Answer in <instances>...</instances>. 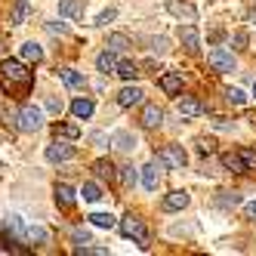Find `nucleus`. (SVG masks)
<instances>
[{
    "label": "nucleus",
    "instance_id": "obj_1",
    "mask_svg": "<svg viewBox=\"0 0 256 256\" xmlns=\"http://www.w3.org/2000/svg\"><path fill=\"white\" fill-rule=\"evenodd\" d=\"M31 80H34V74L28 71V65H22L19 59H0V86L4 90L19 86L22 93H28Z\"/></svg>",
    "mask_w": 256,
    "mask_h": 256
},
{
    "label": "nucleus",
    "instance_id": "obj_2",
    "mask_svg": "<svg viewBox=\"0 0 256 256\" xmlns=\"http://www.w3.org/2000/svg\"><path fill=\"white\" fill-rule=\"evenodd\" d=\"M120 234H124V238H136L139 247H148V232H145L142 219H139V216H133V213L120 219Z\"/></svg>",
    "mask_w": 256,
    "mask_h": 256
},
{
    "label": "nucleus",
    "instance_id": "obj_3",
    "mask_svg": "<svg viewBox=\"0 0 256 256\" xmlns=\"http://www.w3.org/2000/svg\"><path fill=\"white\" fill-rule=\"evenodd\" d=\"M158 160L167 164V167H173V170H182V167L188 164V154H186V148H182V145H164L160 154H158Z\"/></svg>",
    "mask_w": 256,
    "mask_h": 256
},
{
    "label": "nucleus",
    "instance_id": "obj_4",
    "mask_svg": "<svg viewBox=\"0 0 256 256\" xmlns=\"http://www.w3.org/2000/svg\"><path fill=\"white\" fill-rule=\"evenodd\" d=\"M40 124H44V112L38 105H22V112H19V130L25 133H34V130H40Z\"/></svg>",
    "mask_w": 256,
    "mask_h": 256
},
{
    "label": "nucleus",
    "instance_id": "obj_5",
    "mask_svg": "<svg viewBox=\"0 0 256 256\" xmlns=\"http://www.w3.org/2000/svg\"><path fill=\"white\" fill-rule=\"evenodd\" d=\"M71 158H74V145H68V142L46 145V160L50 164H62V160H71Z\"/></svg>",
    "mask_w": 256,
    "mask_h": 256
},
{
    "label": "nucleus",
    "instance_id": "obj_6",
    "mask_svg": "<svg viewBox=\"0 0 256 256\" xmlns=\"http://www.w3.org/2000/svg\"><path fill=\"white\" fill-rule=\"evenodd\" d=\"M207 59H210V65L216 71H222V74H226V71H234V56H232L228 50H210Z\"/></svg>",
    "mask_w": 256,
    "mask_h": 256
},
{
    "label": "nucleus",
    "instance_id": "obj_7",
    "mask_svg": "<svg viewBox=\"0 0 256 256\" xmlns=\"http://www.w3.org/2000/svg\"><path fill=\"white\" fill-rule=\"evenodd\" d=\"M158 182H160V160H158V164H154V160L145 164V167H142V186L148 188V192H154Z\"/></svg>",
    "mask_w": 256,
    "mask_h": 256
},
{
    "label": "nucleus",
    "instance_id": "obj_8",
    "mask_svg": "<svg viewBox=\"0 0 256 256\" xmlns=\"http://www.w3.org/2000/svg\"><path fill=\"white\" fill-rule=\"evenodd\" d=\"M142 96H145V93H142L139 86H124L120 93H118V105H120V108H133V105L142 102Z\"/></svg>",
    "mask_w": 256,
    "mask_h": 256
},
{
    "label": "nucleus",
    "instance_id": "obj_9",
    "mask_svg": "<svg viewBox=\"0 0 256 256\" xmlns=\"http://www.w3.org/2000/svg\"><path fill=\"white\" fill-rule=\"evenodd\" d=\"M179 44L186 46L188 52H194V50H198V44H200V34H198V28H194V25H186V28L179 25Z\"/></svg>",
    "mask_w": 256,
    "mask_h": 256
},
{
    "label": "nucleus",
    "instance_id": "obj_10",
    "mask_svg": "<svg viewBox=\"0 0 256 256\" xmlns=\"http://www.w3.org/2000/svg\"><path fill=\"white\" fill-rule=\"evenodd\" d=\"M164 124V112L158 105H145V112H142V126L145 130H158V126Z\"/></svg>",
    "mask_w": 256,
    "mask_h": 256
},
{
    "label": "nucleus",
    "instance_id": "obj_11",
    "mask_svg": "<svg viewBox=\"0 0 256 256\" xmlns=\"http://www.w3.org/2000/svg\"><path fill=\"white\" fill-rule=\"evenodd\" d=\"M167 213H173V210H182V207H188V192H170L167 198H164V204H160Z\"/></svg>",
    "mask_w": 256,
    "mask_h": 256
},
{
    "label": "nucleus",
    "instance_id": "obj_12",
    "mask_svg": "<svg viewBox=\"0 0 256 256\" xmlns=\"http://www.w3.org/2000/svg\"><path fill=\"white\" fill-rule=\"evenodd\" d=\"M176 112H179L182 118H198L200 112H204V105H200L198 99H192V96H186V99L176 102Z\"/></svg>",
    "mask_w": 256,
    "mask_h": 256
},
{
    "label": "nucleus",
    "instance_id": "obj_13",
    "mask_svg": "<svg viewBox=\"0 0 256 256\" xmlns=\"http://www.w3.org/2000/svg\"><path fill=\"white\" fill-rule=\"evenodd\" d=\"M167 10H170L173 16H179V19L186 16L188 22H194V19H198V10H194L192 4H186V0H170V4H167Z\"/></svg>",
    "mask_w": 256,
    "mask_h": 256
},
{
    "label": "nucleus",
    "instance_id": "obj_14",
    "mask_svg": "<svg viewBox=\"0 0 256 256\" xmlns=\"http://www.w3.org/2000/svg\"><path fill=\"white\" fill-rule=\"evenodd\" d=\"M59 16H65V19H80L84 0H59Z\"/></svg>",
    "mask_w": 256,
    "mask_h": 256
},
{
    "label": "nucleus",
    "instance_id": "obj_15",
    "mask_svg": "<svg viewBox=\"0 0 256 256\" xmlns=\"http://www.w3.org/2000/svg\"><path fill=\"white\" fill-rule=\"evenodd\" d=\"M112 145H114L118 152H133L139 142H136V136H133V133H126V130H118V133L112 136Z\"/></svg>",
    "mask_w": 256,
    "mask_h": 256
},
{
    "label": "nucleus",
    "instance_id": "obj_16",
    "mask_svg": "<svg viewBox=\"0 0 256 256\" xmlns=\"http://www.w3.org/2000/svg\"><path fill=\"white\" fill-rule=\"evenodd\" d=\"M74 200H78L74 188H71L68 182H59V186H56V204H62L68 210V207H74Z\"/></svg>",
    "mask_w": 256,
    "mask_h": 256
},
{
    "label": "nucleus",
    "instance_id": "obj_17",
    "mask_svg": "<svg viewBox=\"0 0 256 256\" xmlns=\"http://www.w3.org/2000/svg\"><path fill=\"white\" fill-rule=\"evenodd\" d=\"M93 173H96V179H108V182H114V179H118L114 164H112V160H105V158H99V160L93 164Z\"/></svg>",
    "mask_w": 256,
    "mask_h": 256
},
{
    "label": "nucleus",
    "instance_id": "obj_18",
    "mask_svg": "<svg viewBox=\"0 0 256 256\" xmlns=\"http://www.w3.org/2000/svg\"><path fill=\"white\" fill-rule=\"evenodd\" d=\"M31 16V4L28 0H12V12H10V22L12 25H22L25 19Z\"/></svg>",
    "mask_w": 256,
    "mask_h": 256
},
{
    "label": "nucleus",
    "instance_id": "obj_19",
    "mask_svg": "<svg viewBox=\"0 0 256 256\" xmlns=\"http://www.w3.org/2000/svg\"><path fill=\"white\" fill-rule=\"evenodd\" d=\"M96 68L102 71V74H112V71H118V59H114V50H105L96 56Z\"/></svg>",
    "mask_w": 256,
    "mask_h": 256
},
{
    "label": "nucleus",
    "instance_id": "obj_20",
    "mask_svg": "<svg viewBox=\"0 0 256 256\" xmlns=\"http://www.w3.org/2000/svg\"><path fill=\"white\" fill-rule=\"evenodd\" d=\"M160 90L167 96H176L179 90H182V74H176V71H170V74H164L160 78Z\"/></svg>",
    "mask_w": 256,
    "mask_h": 256
},
{
    "label": "nucleus",
    "instance_id": "obj_21",
    "mask_svg": "<svg viewBox=\"0 0 256 256\" xmlns=\"http://www.w3.org/2000/svg\"><path fill=\"white\" fill-rule=\"evenodd\" d=\"M59 78L65 80V86H71V90H80L86 80H84V74H80V71H74V68H62L59 71Z\"/></svg>",
    "mask_w": 256,
    "mask_h": 256
},
{
    "label": "nucleus",
    "instance_id": "obj_22",
    "mask_svg": "<svg viewBox=\"0 0 256 256\" xmlns=\"http://www.w3.org/2000/svg\"><path fill=\"white\" fill-rule=\"evenodd\" d=\"M52 136H56V139H78L80 126L78 124H56V126H52Z\"/></svg>",
    "mask_w": 256,
    "mask_h": 256
},
{
    "label": "nucleus",
    "instance_id": "obj_23",
    "mask_svg": "<svg viewBox=\"0 0 256 256\" xmlns=\"http://www.w3.org/2000/svg\"><path fill=\"white\" fill-rule=\"evenodd\" d=\"M22 59H25V62H40V59H44V50H40V44L25 40V44H22Z\"/></svg>",
    "mask_w": 256,
    "mask_h": 256
},
{
    "label": "nucleus",
    "instance_id": "obj_24",
    "mask_svg": "<svg viewBox=\"0 0 256 256\" xmlns=\"http://www.w3.org/2000/svg\"><path fill=\"white\" fill-rule=\"evenodd\" d=\"M71 114H74V118H90V114H93V99H74V102H71Z\"/></svg>",
    "mask_w": 256,
    "mask_h": 256
},
{
    "label": "nucleus",
    "instance_id": "obj_25",
    "mask_svg": "<svg viewBox=\"0 0 256 256\" xmlns=\"http://www.w3.org/2000/svg\"><path fill=\"white\" fill-rule=\"evenodd\" d=\"M222 167L232 170V173H244V170H247V167H244V158H241V154H234V152L222 154Z\"/></svg>",
    "mask_w": 256,
    "mask_h": 256
},
{
    "label": "nucleus",
    "instance_id": "obj_26",
    "mask_svg": "<svg viewBox=\"0 0 256 256\" xmlns=\"http://www.w3.org/2000/svg\"><path fill=\"white\" fill-rule=\"evenodd\" d=\"M25 238H28L31 244H46V241H50V232L40 228V226H31V228L25 232Z\"/></svg>",
    "mask_w": 256,
    "mask_h": 256
},
{
    "label": "nucleus",
    "instance_id": "obj_27",
    "mask_svg": "<svg viewBox=\"0 0 256 256\" xmlns=\"http://www.w3.org/2000/svg\"><path fill=\"white\" fill-rule=\"evenodd\" d=\"M216 204L219 207H238V204H241V194H238V192H219V198H216Z\"/></svg>",
    "mask_w": 256,
    "mask_h": 256
},
{
    "label": "nucleus",
    "instance_id": "obj_28",
    "mask_svg": "<svg viewBox=\"0 0 256 256\" xmlns=\"http://www.w3.org/2000/svg\"><path fill=\"white\" fill-rule=\"evenodd\" d=\"M105 46H108V50H114V52H124L126 46H130V38H126V34H112Z\"/></svg>",
    "mask_w": 256,
    "mask_h": 256
},
{
    "label": "nucleus",
    "instance_id": "obj_29",
    "mask_svg": "<svg viewBox=\"0 0 256 256\" xmlns=\"http://www.w3.org/2000/svg\"><path fill=\"white\" fill-rule=\"evenodd\" d=\"M86 219H90L96 228H112V226H114V216H112V213H93V216H86Z\"/></svg>",
    "mask_w": 256,
    "mask_h": 256
},
{
    "label": "nucleus",
    "instance_id": "obj_30",
    "mask_svg": "<svg viewBox=\"0 0 256 256\" xmlns=\"http://www.w3.org/2000/svg\"><path fill=\"white\" fill-rule=\"evenodd\" d=\"M114 74H120L124 80H136V78H139V68H136L133 62H120V65H118V71H114Z\"/></svg>",
    "mask_w": 256,
    "mask_h": 256
},
{
    "label": "nucleus",
    "instance_id": "obj_31",
    "mask_svg": "<svg viewBox=\"0 0 256 256\" xmlns=\"http://www.w3.org/2000/svg\"><path fill=\"white\" fill-rule=\"evenodd\" d=\"M80 194H84V200H90V204H93V200H99V198H102V188L96 186V182H84Z\"/></svg>",
    "mask_w": 256,
    "mask_h": 256
},
{
    "label": "nucleus",
    "instance_id": "obj_32",
    "mask_svg": "<svg viewBox=\"0 0 256 256\" xmlns=\"http://www.w3.org/2000/svg\"><path fill=\"white\" fill-rule=\"evenodd\" d=\"M226 102H228V105H244V102H247V96H244L238 86H228V90H226Z\"/></svg>",
    "mask_w": 256,
    "mask_h": 256
},
{
    "label": "nucleus",
    "instance_id": "obj_33",
    "mask_svg": "<svg viewBox=\"0 0 256 256\" xmlns=\"http://www.w3.org/2000/svg\"><path fill=\"white\" fill-rule=\"evenodd\" d=\"M6 228H10V232H12L16 238H22V234H25V226H22V216H10V219H6Z\"/></svg>",
    "mask_w": 256,
    "mask_h": 256
},
{
    "label": "nucleus",
    "instance_id": "obj_34",
    "mask_svg": "<svg viewBox=\"0 0 256 256\" xmlns=\"http://www.w3.org/2000/svg\"><path fill=\"white\" fill-rule=\"evenodd\" d=\"M213 152H216L213 139H198V154H213Z\"/></svg>",
    "mask_w": 256,
    "mask_h": 256
},
{
    "label": "nucleus",
    "instance_id": "obj_35",
    "mask_svg": "<svg viewBox=\"0 0 256 256\" xmlns=\"http://www.w3.org/2000/svg\"><path fill=\"white\" fill-rule=\"evenodd\" d=\"M241 158H244V167L256 170V152H253V148H244V152H241Z\"/></svg>",
    "mask_w": 256,
    "mask_h": 256
},
{
    "label": "nucleus",
    "instance_id": "obj_36",
    "mask_svg": "<svg viewBox=\"0 0 256 256\" xmlns=\"http://www.w3.org/2000/svg\"><path fill=\"white\" fill-rule=\"evenodd\" d=\"M74 253H80V256H84V253H86V256H105L108 250H105V247H78Z\"/></svg>",
    "mask_w": 256,
    "mask_h": 256
},
{
    "label": "nucleus",
    "instance_id": "obj_37",
    "mask_svg": "<svg viewBox=\"0 0 256 256\" xmlns=\"http://www.w3.org/2000/svg\"><path fill=\"white\" fill-rule=\"evenodd\" d=\"M120 179L126 182V186H133V182H136V170H133V167H124V170H120Z\"/></svg>",
    "mask_w": 256,
    "mask_h": 256
},
{
    "label": "nucleus",
    "instance_id": "obj_38",
    "mask_svg": "<svg viewBox=\"0 0 256 256\" xmlns=\"http://www.w3.org/2000/svg\"><path fill=\"white\" fill-rule=\"evenodd\" d=\"M244 216L250 219V222H256V200H247L244 204Z\"/></svg>",
    "mask_w": 256,
    "mask_h": 256
},
{
    "label": "nucleus",
    "instance_id": "obj_39",
    "mask_svg": "<svg viewBox=\"0 0 256 256\" xmlns=\"http://www.w3.org/2000/svg\"><path fill=\"white\" fill-rule=\"evenodd\" d=\"M112 19H114V10H105V12H99V16H96V25H108Z\"/></svg>",
    "mask_w": 256,
    "mask_h": 256
},
{
    "label": "nucleus",
    "instance_id": "obj_40",
    "mask_svg": "<svg viewBox=\"0 0 256 256\" xmlns=\"http://www.w3.org/2000/svg\"><path fill=\"white\" fill-rule=\"evenodd\" d=\"M74 241H78V244H86V241H90V232H86V228H74Z\"/></svg>",
    "mask_w": 256,
    "mask_h": 256
},
{
    "label": "nucleus",
    "instance_id": "obj_41",
    "mask_svg": "<svg viewBox=\"0 0 256 256\" xmlns=\"http://www.w3.org/2000/svg\"><path fill=\"white\" fill-rule=\"evenodd\" d=\"M46 108H50L52 114H59V112H62V99H50V102H46Z\"/></svg>",
    "mask_w": 256,
    "mask_h": 256
},
{
    "label": "nucleus",
    "instance_id": "obj_42",
    "mask_svg": "<svg viewBox=\"0 0 256 256\" xmlns=\"http://www.w3.org/2000/svg\"><path fill=\"white\" fill-rule=\"evenodd\" d=\"M244 44H247V31H238V34H234V46H238V50H241Z\"/></svg>",
    "mask_w": 256,
    "mask_h": 256
},
{
    "label": "nucleus",
    "instance_id": "obj_43",
    "mask_svg": "<svg viewBox=\"0 0 256 256\" xmlns=\"http://www.w3.org/2000/svg\"><path fill=\"white\" fill-rule=\"evenodd\" d=\"M152 46H154V52H167V40H164V38L152 40Z\"/></svg>",
    "mask_w": 256,
    "mask_h": 256
},
{
    "label": "nucleus",
    "instance_id": "obj_44",
    "mask_svg": "<svg viewBox=\"0 0 256 256\" xmlns=\"http://www.w3.org/2000/svg\"><path fill=\"white\" fill-rule=\"evenodd\" d=\"M50 31H52V34H65L68 25H62V22H59V25H56V22H50Z\"/></svg>",
    "mask_w": 256,
    "mask_h": 256
},
{
    "label": "nucleus",
    "instance_id": "obj_45",
    "mask_svg": "<svg viewBox=\"0 0 256 256\" xmlns=\"http://www.w3.org/2000/svg\"><path fill=\"white\" fill-rule=\"evenodd\" d=\"M253 99H256V80H253Z\"/></svg>",
    "mask_w": 256,
    "mask_h": 256
},
{
    "label": "nucleus",
    "instance_id": "obj_46",
    "mask_svg": "<svg viewBox=\"0 0 256 256\" xmlns=\"http://www.w3.org/2000/svg\"><path fill=\"white\" fill-rule=\"evenodd\" d=\"M250 19H253V22H256V12H250Z\"/></svg>",
    "mask_w": 256,
    "mask_h": 256
}]
</instances>
